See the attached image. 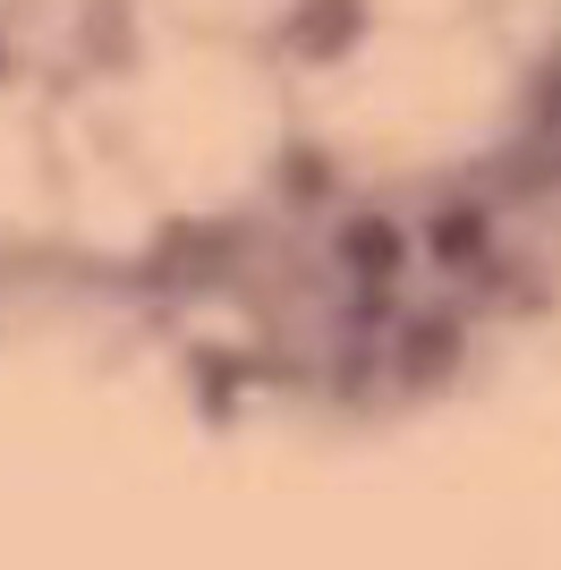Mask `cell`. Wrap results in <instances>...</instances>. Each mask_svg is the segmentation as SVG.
I'll use <instances>...</instances> for the list:
<instances>
[{
    "label": "cell",
    "mask_w": 561,
    "mask_h": 570,
    "mask_svg": "<svg viewBox=\"0 0 561 570\" xmlns=\"http://www.w3.org/2000/svg\"><path fill=\"white\" fill-rule=\"evenodd\" d=\"M350 256L366 264V273H383V264H392V230H383V222H357V230H350Z\"/></svg>",
    "instance_id": "1"
},
{
    "label": "cell",
    "mask_w": 561,
    "mask_h": 570,
    "mask_svg": "<svg viewBox=\"0 0 561 570\" xmlns=\"http://www.w3.org/2000/svg\"><path fill=\"white\" fill-rule=\"evenodd\" d=\"M451 357V333L443 324H425V341H409V366H443Z\"/></svg>",
    "instance_id": "2"
}]
</instances>
